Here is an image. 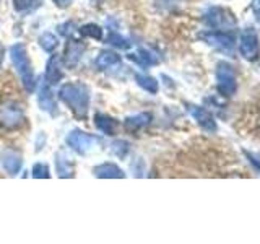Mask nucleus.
Segmentation results:
<instances>
[{
    "label": "nucleus",
    "instance_id": "f257e3e1",
    "mask_svg": "<svg viewBox=\"0 0 260 244\" xmlns=\"http://www.w3.org/2000/svg\"><path fill=\"white\" fill-rule=\"evenodd\" d=\"M59 98L69 106L78 120H85L89 109V88L85 83H65L60 86Z\"/></svg>",
    "mask_w": 260,
    "mask_h": 244
},
{
    "label": "nucleus",
    "instance_id": "f03ea898",
    "mask_svg": "<svg viewBox=\"0 0 260 244\" xmlns=\"http://www.w3.org/2000/svg\"><path fill=\"white\" fill-rule=\"evenodd\" d=\"M10 59L15 65V69L20 73L24 89L28 93H32L36 88V81H35V72H32V65L26 52V47L23 44H13L10 47Z\"/></svg>",
    "mask_w": 260,
    "mask_h": 244
},
{
    "label": "nucleus",
    "instance_id": "7ed1b4c3",
    "mask_svg": "<svg viewBox=\"0 0 260 244\" xmlns=\"http://www.w3.org/2000/svg\"><path fill=\"white\" fill-rule=\"evenodd\" d=\"M203 21L208 28L218 31L231 29L238 24V20H236L233 12L224 7H210L203 15Z\"/></svg>",
    "mask_w": 260,
    "mask_h": 244
},
{
    "label": "nucleus",
    "instance_id": "20e7f679",
    "mask_svg": "<svg viewBox=\"0 0 260 244\" xmlns=\"http://www.w3.org/2000/svg\"><path fill=\"white\" fill-rule=\"evenodd\" d=\"M24 124V109L16 101H5L0 104V127L5 130H16Z\"/></svg>",
    "mask_w": 260,
    "mask_h": 244
},
{
    "label": "nucleus",
    "instance_id": "39448f33",
    "mask_svg": "<svg viewBox=\"0 0 260 244\" xmlns=\"http://www.w3.org/2000/svg\"><path fill=\"white\" fill-rule=\"evenodd\" d=\"M216 86L218 92L226 98H231L238 89L234 67L228 62H219L216 65Z\"/></svg>",
    "mask_w": 260,
    "mask_h": 244
},
{
    "label": "nucleus",
    "instance_id": "423d86ee",
    "mask_svg": "<svg viewBox=\"0 0 260 244\" xmlns=\"http://www.w3.org/2000/svg\"><path fill=\"white\" fill-rule=\"evenodd\" d=\"M200 39L205 41L207 44L213 46L216 49L223 52H231L234 49V44H236V35L233 31H208V33H202L200 35Z\"/></svg>",
    "mask_w": 260,
    "mask_h": 244
},
{
    "label": "nucleus",
    "instance_id": "0eeeda50",
    "mask_svg": "<svg viewBox=\"0 0 260 244\" xmlns=\"http://www.w3.org/2000/svg\"><path fill=\"white\" fill-rule=\"evenodd\" d=\"M239 52L246 60L254 62L258 59V36L254 28L242 29L239 38Z\"/></svg>",
    "mask_w": 260,
    "mask_h": 244
},
{
    "label": "nucleus",
    "instance_id": "6e6552de",
    "mask_svg": "<svg viewBox=\"0 0 260 244\" xmlns=\"http://www.w3.org/2000/svg\"><path fill=\"white\" fill-rule=\"evenodd\" d=\"M187 111H189L190 116L197 120V124L205 130L208 134H215L216 132V122L213 119V116L202 106H195V104H189L187 106Z\"/></svg>",
    "mask_w": 260,
    "mask_h": 244
},
{
    "label": "nucleus",
    "instance_id": "1a4fd4ad",
    "mask_svg": "<svg viewBox=\"0 0 260 244\" xmlns=\"http://www.w3.org/2000/svg\"><path fill=\"white\" fill-rule=\"evenodd\" d=\"M94 142L96 138L93 135L81 132V130H72L67 137V145L80 155H85L86 151H89Z\"/></svg>",
    "mask_w": 260,
    "mask_h": 244
},
{
    "label": "nucleus",
    "instance_id": "9d476101",
    "mask_svg": "<svg viewBox=\"0 0 260 244\" xmlns=\"http://www.w3.org/2000/svg\"><path fill=\"white\" fill-rule=\"evenodd\" d=\"M86 51V44L81 43V41L77 39H69L67 46H65V51H63V64L65 67H75V65L80 62L81 55Z\"/></svg>",
    "mask_w": 260,
    "mask_h": 244
},
{
    "label": "nucleus",
    "instance_id": "9b49d317",
    "mask_svg": "<svg viewBox=\"0 0 260 244\" xmlns=\"http://www.w3.org/2000/svg\"><path fill=\"white\" fill-rule=\"evenodd\" d=\"M0 163H2L4 169L7 171L8 174H18L20 169H21V165H23V157L21 153H18L16 150H12V148H7L2 151L0 155Z\"/></svg>",
    "mask_w": 260,
    "mask_h": 244
},
{
    "label": "nucleus",
    "instance_id": "f8f14e48",
    "mask_svg": "<svg viewBox=\"0 0 260 244\" xmlns=\"http://www.w3.org/2000/svg\"><path fill=\"white\" fill-rule=\"evenodd\" d=\"M62 78H63L62 59H60V55L52 54L51 59L47 60V65H46V80L51 85H57Z\"/></svg>",
    "mask_w": 260,
    "mask_h": 244
},
{
    "label": "nucleus",
    "instance_id": "ddd939ff",
    "mask_svg": "<svg viewBox=\"0 0 260 244\" xmlns=\"http://www.w3.org/2000/svg\"><path fill=\"white\" fill-rule=\"evenodd\" d=\"M38 103H39V108L43 109V111L52 114V116H55V114H57V103L54 100L51 89H49L46 85H43V86H41V89H39Z\"/></svg>",
    "mask_w": 260,
    "mask_h": 244
},
{
    "label": "nucleus",
    "instance_id": "4468645a",
    "mask_svg": "<svg viewBox=\"0 0 260 244\" xmlns=\"http://www.w3.org/2000/svg\"><path fill=\"white\" fill-rule=\"evenodd\" d=\"M93 173L96 177H103V179H120L125 177L124 171H122L117 165H112V163H104L93 169Z\"/></svg>",
    "mask_w": 260,
    "mask_h": 244
},
{
    "label": "nucleus",
    "instance_id": "2eb2a0df",
    "mask_svg": "<svg viewBox=\"0 0 260 244\" xmlns=\"http://www.w3.org/2000/svg\"><path fill=\"white\" fill-rule=\"evenodd\" d=\"M120 64V57L112 51H103L96 57V67L98 70H108L111 67H116Z\"/></svg>",
    "mask_w": 260,
    "mask_h": 244
},
{
    "label": "nucleus",
    "instance_id": "dca6fc26",
    "mask_svg": "<svg viewBox=\"0 0 260 244\" xmlns=\"http://www.w3.org/2000/svg\"><path fill=\"white\" fill-rule=\"evenodd\" d=\"M94 124L106 135H114V134H116V130H117V120L109 117V116H106V114H96Z\"/></svg>",
    "mask_w": 260,
    "mask_h": 244
},
{
    "label": "nucleus",
    "instance_id": "f3484780",
    "mask_svg": "<svg viewBox=\"0 0 260 244\" xmlns=\"http://www.w3.org/2000/svg\"><path fill=\"white\" fill-rule=\"evenodd\" d=\"M151 122V114L148 112H142V114H137V116H132V117H127L125 119V129L128 132H137V130H140L142 127L148 126Z\"/></svg>",
    "mask_w": 260,
    "mask_h": 244
},
{
    "label": "nucleus",
    "instance_id": "a211bd4d",
    "mask_svg": "<svg viewBox=\"0 0 260 244\" xmlns=\"http://www.w3.org/2000/svg\"><path fill=\"white\" fill-rule=\"evenodd\" d=\"M130 59H134L137 64H140L142 67H150V65H156L158 64V57L151 54L146 49H138V52L135 55H128Z\"/></svg>",
    "mask_w": 260,
    "mask_h": 244
},
{
    "label": "nucleus",
    "instance_id": "6ab92c4d",
    "mask_svg": "<svg viewBox=\"0 0 260 244\" xmlns=\"http://www.w3.org/2000/svg\"><path fill=\"white\" fill-rule=\"evenodd\" d=\"M135 80H137V83L138 86H142L145 92H148L151 95H156L158 93V81L156 78H153L150 75H143V73H137L135 75Z\"/></svg>",
    "mask_w": 260,
    "mask_h": 244
},
{
    "label": "nucleus",
    "instance_id": "aec40b11",
    "mask_svg": "<svg viewBox=\"0 0 260 244\" xmlns=\"http://www.w3.org/2000/svg\"><path fill=\"white\" fill-rule=\"evenodd\" d=\"M38 43L46 52H54V49L59 46V41H57V38L52 35V33H43V35L39 36Z\"/></svg>",
    "mask_w": 260,
    "mask_h": 244
},
{
    "label": "nucleus",
    "instance_id": "412c9836",
    "mask_svg": "<svg viewBox=\"0 0 260 244\" xmlns=\"http://www.w3.org/2000/svg\"><path fill=\"white\" fill-rule=\"evenodd\" d=\"M78 31H80V35L85 36V38H93V39H98V41L103 39V29L98 26V24H93V23L83 24V26H81Z\"/></svg>",
    "mask_w": 260,
    "mask_h": 244
},
{
    "label": "nucleus",
    "instance_id": "4be33fe9",
    "mask_svg": "<svg viewBox=\"0 0 260 244\" xmlns=\"http://www.w3.org/2000/svg\"><path fill=\"white\" fill-rule=\"evenodd\" d=\"M57 173H59V177H72L73 165L65 157H57Z\"/></svg>",
    "mask_w": 260,
    "mask_h": 244
},
{
    "label": "nucleus",
    "instance_id": "5701e85b",
    "mask_svg": "<svg viewBox=\"0 0 260 244\" xmlns=\"http://www.w3.org/2000/svg\"><path fill=\"white\" fill-rule=\"evenodd\" d=\"M36 5H38V0H13V7L18 13L29 12Z\"/></svg>",
    "mask_w": 260,
    "mask_h": 244
},
{
    "label": "nucleus",
    "instance_id": "b1692460",
    "mask_svg": "<svg viewBox=\"0 0 260 244\" xmlns=\"http://www.w3.org/2000/svg\"><path fill=\"white\" fill-rule=\"evenodd\" d=\"M108 43L112 44V46H116V47H120V49H128L130 47L128 39H125L124 36H120L119 33H112V31H111V35L108 38Z\"/></svg>",
    "mask_w": 260,
    "mask_h": 244
},
{
    "label": "nucleus",
    "instance_id": "393cba45",
    "mask_svg": "<svg viewBox=\"0 0 260 244\" xmlns=\"http://www.w3.org/2000/svg\"><path fill=\"white\" fill-rule=\"evenodd\" d=\"M49 176H51V174H49V166L46 165V163H36V165L32 166V177L46 179Z\"/></svg>",
    "mask_w": 260,
    "mask_h": 244
},
{
    "label": "nucleus",
    "instance_id": "a878e982",
    "mask_svg": "<svg viewBox=\"0 0 260 244\" xmlns=\"http://www.w3.org/2000/svg\"><path fill=\"white\" fill-rule=\"evenodd\" d=\"M181 4H182V0H156V7L165 12L174 10V8H177Z\"/></svg>",
    "mask_w": 260,
    "mask_h": 244
},
{
    "label": "nucleus",
    "instance_id": "bb28decb",
    "mask_svg": "<svg viewBox=\"0 0 260 244\" xmlns=\"http://www.w3.org/2000/svg\"><path fill=\"white\" fill-rule=\"evenodd\" d=\"M112 151L117 155L119 158H124L125 155L128 153V143L124 140H117L112 143Z\"/></svg>",
    "mask_w": 260,
    "mask_h": 244
},
{
    "label": "nucleus",
    "instance_id": "cd10ccee",
    "mask_svg": "<svg viewBox=\"0 0 260 244\" xmlns=\"http://www.w3.org/2000/svg\"><path fill=\"white\" fill-rule=\"evenodd\" d=\"M75 29H77V26H75V23H73V21H65L63 24H60V26H59V33L65 38H70L73 33H75Z\"/></svg>",
    "mask_w": 260,
    "mask_h": 244
},
{
    "label": "nucleus",
    "instance_id": "c85d7f7f",
    "mask_svg": "<svg viewBox=\"0 0 260 244\" xmlns=\"http://www.w3.org/2000/svg\"><path fill=\"white\" fill-rule=\"evenodd\" d=\"M252 12H254L257 23L260 24V0H252Z\"/></svg>",
    "mask_w": 260,
    "mask_h": 244
},
{
    "label": "nucleus",
    "instance_id": "c756f323",
    "mask_svg": "<svg viewBox=\"0 0 260 244\" xmlns=\"http://www.w3.org/2000/svg\"><path fill=\"white\" fill-rule=\"evenodd\" d=\"M54 2H55V5H57V7L65 8V7H69V5H70L72 0H54Z\"/></svg>",
    "mask_w": 260,
    "mask_h": 244
},
{
    "label": "nucleus",
    "instance_id": "7c9ffc66",
    "mask_svg": "<svg viewBox=\"0 0 260 244\" xmlns=\"http://www.w3.org/2000/svg\"><path fill=\"white\" fill-rule=\"evenodd\" d=\"M4 55H5V49H4V44L0 43V65L4 62Z\"/></svg>",
    "mask_w": 260,
    "mask_h": 244
}]
</instances>
